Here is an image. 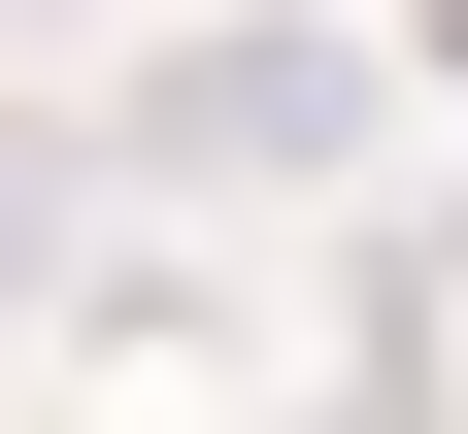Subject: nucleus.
I'll list each match as a JSON object with an SVG mask.
<instances>
[{
    "instance_id": "obj_1",
    "label": "nucleus",
    "mask_w": 468,
    "mask_h": 434,
    "mask_svg": "<svg viewBox=\"0 0 468 434\" xmlns=\"http://www.w3.org/2000/svg\"><path fill=\"white\" fill-rule=\"evenodd\" d=\"M435 68H468V0H435Z\"/></svg>"
}]
</instances>
